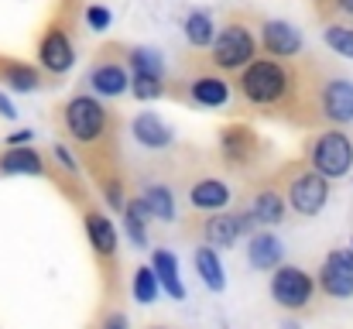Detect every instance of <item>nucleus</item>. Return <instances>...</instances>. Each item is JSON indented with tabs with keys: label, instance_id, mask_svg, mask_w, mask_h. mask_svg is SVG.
I'll list each match as a JSON object with an SVG mask.
<instances>
[{
	"label": "nucleus",
	"instance_id": "f704fd0d",
	"mask_svg": "<svg viewBox=\"0 0 353 329\" xmlns=\"http://www.w3.org/2000/svg\"><path fill=\"white\" fill-rule=\"evenodd\" d=\"M0 113H3V117H14V113H17V110L10 107V100H7L3 93H0Z\"/></svg>",
	"mask_w": 353,
	"mask_h": 329
},
{
	"label": "nucleus",
	"instance_id": "412c9836",
	"mask_svg": "<svg viewBox=\"0 0 353 329\" xmlns=\"http://www.w3.org/2000/svg\"><path fill=\"white\" fill-rule=\"evenodd\" d=\"M0 175H48V165L38 148H7L0 154Z\"/></svg>",
	"mask_w": 353,
	"mask_h": 329
},
{
	"label": "nucleus",
	"instance_id": "7c9ffc66",
	"mask_svg": "<svg viewBox=\"0 0 353 329\" xmlns=\"http://www.w3.org/2000/svg\"><path fill=\"white\" fill-rule=\"evenodd\" d=\"M316 10L333 24V17H347L353 21V0H316Z\"/></svg>",
	"mask_w": 353,
	"mask_h": 329
},
{
	"label": "nucleus",
	"instance_id": "c756f323",
	"mask_svg": "<svg viewBox=\"0 0 353 329\" xmlns=\"http://www.w3.org/2000/svg\"><path fill=\"white\" fill-rule=\"evenodd\" d=\"M323 41H326L336 55L353 59V28L340 24V21H333V24H326V28H323Z\"/></svg>",
	"mask_w": 353,
	"mask_h": 329
},
{
	"label": "nucleus",
	"instance_id": "2eb2a0df",
	"mask_svg": "<svg viewBox=\"0 0 353 329\" xmlns=\"http://www.w3.org/2000/svg\"><path fill=\"white\" fill-rule=\"evenodd\" d=\"M76 62V45L65 24H48L38 41V66L48 76H65Z\"/></svg>",
	"mask_w": 353,
	"mask_h": 329
},
{
	"label": "nucleus",
	"instance_id": "a211bd4d",
	"mask_svg": "<svg viewBox=\"0 0 353 329\" xmlns=\"http://www.w3.org/2000/svg\"><path fill=\"white\" fill-rule=\"evenodd\" d=\"M137 196L144 199L151 219H158V223H175L179 219V199H175L172 182H165V179H144L137 186Z\"/></svg>",
	"mask_w": 353,
	"mask_h": 329
},
{
	"label": "nucleus",
	"instance_id": "f8f14e48",
	"mask_svg": "<svg viewBox=\"0 0 353 329\" xmlns=\"http://www.w3.org/2000/svg\"><path fill=\"white\" fill-rule=\"evenodd\" d=\"M243 213L261 223V226H278L288 217V199L281 192V186L274 182V175H261L254 179L250 192H247V203H243Z\"/></svg>",
	"mask_w": 353,
	"mask_h": 329
},
{
	"label": "nucleus",
	"instance_id": "393cba45",
	"mask_svg": "<svg viewBox=\"0 0 353 329\" xmlns=\"http://www.w3.org/2000/svg\"><path fill=\"white\" fill-rule=\"evenodd\" d=\"M185 41H189V48H196V52H210L213 48V41H216V24H213V17L206 14V10H192L189 17H185Z\"/></svg>",
	"mask_w": 353,
	"mask_h": 329
},
{
	"label": "nucleus",
	"instance_id": "4468645a",
	"mask_svg": "<svg viewBox=\"0 0 353 329\" xmlns=\"http://www.w3.org/2000/svg\"><path fill=\"white\" fill-rule=\"evenodd\" d=\"M257 38H261V55L268 59H302V34L295 24L278 21V17H257Z\"/></svg>",
	"mask_w": 353,
	"mask_h": 329
},
{
	"label": "nucleus",
	"instance_id": "9b49d317",
	"mask_svg": "<svg viewBox=\"0 0 353 329\" xmlns=\"http://www.w3.org/2000/svg\"><path fill=\"white\" fill-rule=\"evenodd\" d=\"M268 154V148L261 144V137L247 127V123H230L220 130V158L227 168H257L261 158Z\"/></svg>",
	"mask_w": 353,
	"mask_h": 329
},
{
	"label": "nucleus",
	"instance_id": "dca6fc26",
	"mask_svg": "<svg viewBox=\"0 0 353 329\" xmlns=\"http://www.w3.org/2000/svg\"><path fill=\"white\" fill-rule=\"evenodd\" d=\"M185 203L192 213H223L234 203V189L216 175H192L185 182Z\"/></svg>",
	"mask_w": 353,
	"mask_h": 329
},
{
	"label": "nucleus",
	"instance_id": "f3484780",
	"mask_svg": "<svg viewBox=\"0 0 353 329\" xmlns=\"http://www.w3.org/2000/svg\"><path fill=\"white\" fill-rule=\"evenodd\" d=\"M319 292L330 295V299H353V250L350 247H340V250H330L319 275Z\"/></svg>",
	"mask_w": 353,
	"mask_h": 329
},
{
	"label": "nucleus",
	"instance_id": "9d476101",
	"mask_svg": "<svg viewBox=\"0 0 353 329\" xmlns=\"http://www.w3.org/2000/svg\"><path fill=\"white\" fill-rule=\"evenodd\" d=\"M189 230L199 233L203 243H210L216 250H230V247H236V240L243 233L247 237L254 233V219L247 213H203Z\"/></svg>",
	"mask_w": 353,
	"mask_h": 329
},
{
	"label": "nucleus",
	"instance_id": "c85d7f7f",
	"mask_svg": "<svg viewBox=\"0 0 353 329\" xmlns=\"http://www.w3.org/2000/svg\"><path fill=\"white\" fill-rule=\"evenodd\" d=\"M130 288H134V299H137L141 306H151V302L158 299L161 281H158V275H154V268H151V264H148V268L141 264V268L134 271V285H130Z\"/></svg>",
	"mask_w": 353,
	"mask_h": 329
},
{
	"label": "nucleus",
	"instance_id": "c9c22d12",
	"mask_svg": "<svg viewBox=\"0 0 353 329\" xmlns=\"http://www.w3.org/2000/svg\"><path fill=\"white\" fill-rule=\"evenodd\" d=\"M148 329H168V326H148Z\"/></svg>",
	"mask_w": 353,
	"mask_h": 329
},
{
	"label": "nucleus",
	"instance_id": "bb28decb",
	"mask_svg": "<svg viewBox=\"0 0 353 329\" xmlns=\"http://www.w3.org/2000/svg\"><path fill=\"white\" fill-rule=\"evenodd\" d=\"M127 66L130 72H144V76H161L165 79V62L154 48H141V45H130L127 48Z\"/></svg>",
	"mask_w": 353,
	"mask_h": 329
},
{
	"label": "nucleus",
	"instance_id": "20e7f679",
	"mask_svg": "<svg viewBox=\"0 0 353 329\" xmlns=\"http://www.w3.org/2000/svg\"><path fill=\"white\" fill-rule=\"evenodd\" d=\"M274 182L281 186L288 210L302 219H312L323 213V206L330 203V179L319 175L309 161H288L274 172Z\"/></svg>",
	"mask_w": 353,
	"mask_h": 329
},
{
	"label": "nucleus",
	"instance_id": "2f4dec72",
	"mask_svg": "<svg viewBox=\"0 0 353 329\" xmlns=\"http://www.w3.org/2000/svg\"><path fill=\"white\" fill-rule=\"evenodd\" d=\"M97 329H127V316H123V309H107L103 316H100V323H97Z\"/></svg>",
	"mask_w": 353,
	"mask_h": 329
},
{
	"label": "nucleus",
	"instance_id": "aec40b11",
	"mask_svg": "<svg viewBox=\"0 0 353 329\" xmlns=\"http://www.w3.org/2000/svg\"><path fill=\"white\" fill-rule=\"evenodd\" d=\"M130 130H134V141H137L141 148H148V151H168V148L175 144V130H172L158 113H151V110L137 113L134 123H130Z\"/></svg>",
	"mask_w": 353,
	"mask_h": 329
},
{
	"label": "nucleus",
	"instance_id": "423d86ee",
	"mask_svg": "<svg viewBox=\"0 0 353 329\" xmlns=\"http://www.w3.org/2000/svg\"><path fill=\"white\" fill-rule=\"evenodd\" d=\"M305 161L326 175V179H343L353 168V141L343 127H326L305 141Z\"/></svg>",
	"mask_w": 353,
	"mask_h": 329
},
{
	"label": "nucleus",
	"instance_id": "6e6552de",
	"mask_svg": "<svg viewBox=\"0 0 353 329\" xmlns=\"http://www.w3.org/2000/svg\"><path fill=\"white\" fill-rule=\"evenodd\" d=\"M127 69H130V66H127V45H103V48L93 55V62H90L83 83H86L90 93H97L100 100H114V97L130 90V72H127Z\"/></svg>",
	"mask_w": 353,
	"mask_h": 329
},
{
	"label": "nucleus",
	"instance_id": "b1692460",
	"mask_svg": "<svg viewBox=\"0 0 353 329\" xmlns=\"http://www.w3.org/2000/svg\"><path fill=\"white\" fill-rule=\"evenodd\" d=\"M151 268H154L161 288H165L175 302H182V299H185V285H182V275H179V261H175V254L165 250V247H158V250L151 254Z\"/></svg>",
	"mask_w": 353,
	"mask_h": 329
},
{
	"label": "nucleus",
	"instance_id": "0eeeda50",
	"mask_svg": "<svg viewBox=\"0 0 353 329\" xmlns=\"http://www.w3.org/2000/svg\"><path fill=\"white\" fill-rule=\"evenodd\" d=\"M268 292H271V299L281 312H309L312 302H316L319 281H316V275H309L299 264H281V268L271 271Z\"/></svg>",
	"mask_w": 353,
	"mask_h": 329
},
{
	"label": "nucleus",
	"instance_id": "39448f33",
	"mask_svg": "<svg viewBox=\"0 0 353 329\" xmlns=\"http://www.w3.org/2000/svg\"><path fill=\"white\" fill-rule=\"evenodd\" d=\"M234 93H236V86L230 83V76L220 72V69H213L206 59L203 62H192L189 72L172 83V97L175 100H182L189 107H203V110L227 107L234 100Z\"/></svg>",
	"mask_w": 353,
	"mask_h": 329
},
{
	"label": "nucleus",
	"instance_id": "4be33fe9",
	"mask_svg": "<svg viewBox=\"0 0 353 329\" xmlns=\"http://www.w3.org/2000/svg\"><path fill=\"white\" fill-rule=\"evenodd\" d=\"M0 83H7L17 93H34L45 83V72H41V66H28V62L0 55Z\"/></svg>",
	"mask_w": 353,
	"mask_h": 329
},
{
	"label": "nucleus",
	"instance_id": "f03ea898",
	"mask_svg": "<svg viewBox=\"0 0 353 329\" xmlns=\"http://www.w3.org/2000/svg\"><path fill=\"white\" fill-rule=\"evenodd\" d=\"M62 127H65L69 141L79 148V154L86 158L97 182L120 175V117H114V110L97 93L86 90V93L69 97L62 107Z\"/></svg>",
	"mask_w": 353,
	"mask_h": 329
},
{
	"label": "nucleus",
	"instance_id": "e433bc0d",
	"mask_svg": "<svg viewBox=\"0 0 353 329\" xmlns=\"http://www.w3.org/2000/svg\"><path fill=\"white\" fill-rule=\"evenodd\" d=\"M350 247H353V240H350Z\"/></svg>",
	"mask_w": 353,
	"mask_h": 329
},
{
	"label": "nucleus",
	"instance_id": "cd10ccee",
	"mask_svg": "<svg viewBox=\"0 0 353 329\" xmlns=\"http://www.w3.org/2000/svg\"><path fill=\"white\" fill-rule=\"evenodd\" d=\"M130 93H134V100H141V103H151V100L165 97V93H168V86H165V79H161V76L130 72Z\"/></svg>",
	"mask_w": 353,
	"mask_h": 329
},
{
	"label": "nucleus",
	"instance_id": "473e14b6",
	"mask_svg": "<svg viewBox=\"0 0 353 329\" xmlns=\"http://www.w3.org/2000/svg\"><path fill=\"white\" fill-rule=\"evenodd\" d=\"M86 21H90L93 31H103V28H110V10L107 7H90L86 10Z\"/></svg>",
	"mask_w": 353,
	"mask_h": 329
},
{
	"label": "nucleus",
	"instance_id": "a878e982",
	"mask_svg": "<svg viewBox=\"0 0 353 329\" xmlns=\"http://www.w3.org/2000/svg\"><path fill=\"white\" fill-rule=\"evenodd\" d=\"M148 206H144V199L141 196H134V199H127V210H123V226H127V237L134 240V247H148Z\"/></svg>",
	"mask_w": 353,
	"mask_h": 329
},
{
	"label": "nucleus",
	"instance_id": "f257e3e1",
	"mask_svg": "<svg viewBox=\"0 0 353 329\" xmlns=\"http://www.w3.org/2000/svg\"><path fill=\"white\" fill-rule=\"evenodd\" d=\"M319 72L309 59H268L261 55L243 72H236V100L257 117L281 120L288 127L319 123Z\"/></svg>",
	"mask_w": 353,
	"mask_h": 329
},
{
	"label": "nucleus",
	"instance_id": "7ed1b4c3",
	"mask_svg": "<svg viewBox=\"0 0 353 329\" xmlns=\"http://www.w3.org/2000/svg\"><path fill=\"white\" fill-rule=\"evenodd\" d=\"M257 17L243 14V10H230L216 31V41L213 48L206 52V62L220 72H243L250 62L261 59V38L254 31Z\"/></svg>",
	"mask_w": 353,
	"mask_h": 329
},
{
	"label": "nucleus",
	"instance_id": "ddd939ff",
	"mask_svg": "<svg viewBox=\"0 0 353 329\" xmlns=\"http://www.w3.org/2000/svg\"><path fill=\"white\" fill-rule=\"evenodd\" d=\"M316 107H319V123H330V127L353 123V83L347 76H323Z\"/></svg>",
	"mask_w": 353,
	"mask_h": 329
},
{
	"label": "nucleus",
	"instance_id": "1a4fd4ad",
	"mask_svg": "<svg viewBox=\"0 0 353 329\" xmlns=\"http://www.w3.org/2000/svg\"><path fill=\"white\" fill-rule=\"evenodd\" d=\"M83 230H86L90 247H93V257H97L100 268H103L107 288H114V281L120 285V240H117L114 223L107 219L103 210L86 206V210H83Z\"/></svg>",
	"mask_w": 353,
	"mask_h": 329
},
{
	"label": "nucleus",
	"instance_id": "5701e85b",
	"mask_svg": "<svg viewBox=\"0 0 353 329\" xmlns=\"http://www.w3.org/2000/svg\"><path fill=\"white\" fill-rule=\"evenodd\" d=\"M192 264H196V271H199V278H203V285L210 292H223L227 288V275H223V264H220V250L216 247L199 243L192 250Z\"/></svg>",
	"mask_w": 353,
	"mask_h": 329
},
{
	"label": "nucleus",
	"instance_id": "72a5a7b5",
	"mask_svg": "<svg viewBox=\"0 0 353 329\" xmlns=\"http://www.w3.org/2000/svg\"><path fill=\"white\" fill-rule=\"evenodd\" d=\"M31 137H34V134H31V130H17V134H10V137H7V141H10V144H14V148H21V144H28V141H31Z\"/></svg>",
	"mask_w": 353,
	"mask_h": 329
},
{
	"label": "nucleus",
	"instance_id": "6ab92c4d",
	"mask_svg": "<svg viewBox=\"0 0 353 329\" xmlns=\"http://www.w3.org/2000/svg\"><path fill=\"white\" fill-rule=\"evenodd\" d=\"M247 264L254 271H274V268H281L285 264V243L274 233H268V230H254L247 237Z\"/></svg>",
	"mask_w": 353,
	"mask_h": 329
}]
</instances>
